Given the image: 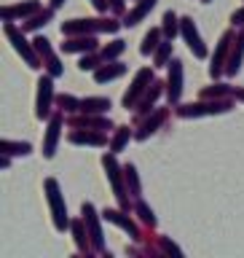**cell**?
<instances>
[{"label": "cell", "mask_w": 244, "mask_h": 258, "mask_svg": "<svg viewBox=\"0 0 244 258\" xmlns=\"http://www.w3.org/2000/svg\"><path fill=\"white\" fill-rule=\"evenodd\" d=\"M220 94H228V89H225V86H215V89H209V92H204V97H220Z\"/></svg>", "instance_id": "36"}, {"label": "cell", "mask_w": 244, "mask_h": 258, "mask_svg": "<svg viewBox=\"0 0 244 258\" xmlns=\"http://www.w3.org/2000/svg\"><path fill=\"white\" fill-rule=\"evenodd\" d=\"M231 22H233V24H241V27H244V8H239V11H233Z\"/></svg>", "instance_id": "37"}, {"label": "cell", "mask_w": 244, "mask_h": 258, "mask_svg": "<svg viewBox=\"0 0 244 258\" xmlns=\"http://www.w3.org/2000/svg\"><path fill=\"white\" fill-rule=\"evenodd\" d=\"M183 92V62L172 59V68H169V100L177 102Z\"/></svg>", "instance_id": "11"}, {"label": "cell", "mask_w": 244, "mask_h": 258, "mask_svg": "<svg viewBox=\"0 0 244 258\" xmlns=\"http://www.w3.org/2000/svg\"><path fill=\"white\" fill-rule=\"evenodd\" d=\"M233 94H236V100H241V102H244V89H236Z\"/></svg>", "instance_id": "39"}, {"label": "cell", "mask_w": 244, "mask_h": 258, "mask_svg": "<svg viewBox=\"0 0 244 258\" xmlns=\"http://www.w3.org/2000/svg\"><path fill=\"white\" fill-rule=\"evenodd\" d=\"M62 3H64V0H51V8H59Z\"/></svg>", "instance_id": "40"}, {"label": "cell", "mask_w": 244, "mask_h": 258, "mask_svg": "<svg viewBox=\"0 0 244 258\" xmlns=\"http://www.w3.org/2000/svg\"><path fill=\"white\" fill-rule=\"evenodd\" d=\"M137 213H140V218L145 223H150V226H156V218H153V210L145 205V202H137Z\"/></svg>", "instance_id": "31"}, {"label": "cell", "mask_w": 244, "mask_h": 258, "mask_svg": "<svg viewBox=\"0 0 244 258\" xmlns=\"http://www.w3.org/2000/svg\"><path fill=\"white\" fill-rule=\"evenodd\" d=\"M241 56H244V30H241V35L236 38V48H233V54L228 56V68H225V73L228 76H236V73L241 70Z\"/></svg>", "instance_id": "14"}, {"label": "cell", "mask_w": 244, "mask_h": 258, "mask_svg": "<svg viewBox=\"0 0 244 258\" xmlns=\"http://www.w3.org/2000/svg\"><path fill=\"white\" fill-rule=\"evenodd\" d=\"M92 3L100 8V11H105V8H108V3H105V0H92Z\"/></svg>", "instance_id": "38"}, {"label": "cell", "mask_w": 244, "mask_h": 258, "mask_svg": "<svg viewBox=\"0 0 244 258\" xmlns=\"http://www.w3.org/2000/svg\"><path fill=\"white\" fill-rule=\"evenodd\" d=\"M164 92V89H161V84H156V81H153V86L148 89V94H145V100L140 102V113H148L150 108H153V102L158 100V94Z\"/></svg>", "instance_id": "23"}, {"label": "cell", "mask_w": 244, "mask_h": 258, "mask_svg": "<svg viewBox=\"0 0 244 258\" xmlns=\"http://www.w3.org/2000/svg\"><path fill=\"white\" fill-rule=\"evenodd\" d=\"M124 48H126L124 40H113L110 46H105V48H102V59H113V56H118L121 51H124Z\"/></svg>", "instance_id": "26"}, {"label": "cell", "mask_w": 244, "mask_h": 258, "mask_svg": "<svg viewBox=\"0 0 244 258\" xmlns=\"http://www.w3.org/2000/svg\"><path fill=\"white\" fill-rule=\"evenodd\" d=\"M80 213H84V221H86V226H89V234H92V245H94V250H102V231H100V223H97L94 205H89V202H84Z\"/></svg>", "instance_id": "8"}, {"label": "cell", "mask_w": 244, "mask_h": 258, "mask_svg": "<svg viewBox=\"0 0 244 258\" xmlns=\"http://www.w3.org/2000/svg\"><path fill=\"white\" fill-rule=\"evenodd\" d=\"M59 129H62V113H54V116H51V124H48V132H46V143H43V156H46V159L54 156Z\"/></svg>", "instance_id": "10"}, {"label": "cell", "mask_w": 244, "mask_h": 258, "mask_svg": "<svg viewBox=\"0 0 244 258\" xmlns=\"http://www.w3.org/2000/svg\"><path fill=\"white\" fill-rule=\"evenodd\" d=\"M105 221H110V223L121 226V229H124V231H129V234H132L134 239L140 237V231H137V226H134L132 221H129V218H124L121 213H116V210H105Z\"/></svg>", "instance_id": "15"}, {"label": "cell", "mask_w": 244, "mask_h": 258, "mask_svg": "<svg viewBox=\"0 0 244 258\" xmlns=\"http://www.w3.org/2000/svg\"><path fill=\"white\" fill-rule=\"evenodd\" d=\"M180 30H183V38L188 40V46H191V51L196 54V56H207V48L204 43H201V35H199V30H196V24H193V19H180Z\"/></svg>", "instance_id": "5"}, {"label": "cell", "mask_w": 244, "mask_h": 258, "mask_svg": "<svg viewBox=\"0 0 244 258\" xmlns=\"http://www.w3.org/2000/svg\"><path fill=\"white\" fill-rule=\"evenodd\" d=\"M102 164L105 169H108V177H110V183H113V191H116V197L121 199V205L126 207V197H124V188H121V177H118V164H116V156H102Z\"/></svg>", "instance_id": "12"}, {"label": "cell", "mask_w": 244, "mask_h": 258, "mask_svg": "<svg viewBox=\"0 0 244 258\" xmlns=\"http://www.w3.org/2000/svg\"><path fill=\"white\" fill-rule=\"evenodd\" d=\"M124 172H126V183H129V188H132V194L137 197L140 194V180H137V169L129 164V167H124Z\"/></svg>", "instance_id": "28"}, {"label": "cell", "mask_w": 244, "mask_h": 258, "mask_svg": "<svg viewBox=\"0 0 244 258\" xmlns=\"http://www.w3.org/2000/svg\"><path fill=\"white\" fill-rule=\"evenodd\" d=\"M164 35H167V40H172L177 35V16L172 11L164 14Z\"/></svg>", "instance_id": "25"}, {"label": "cell", "mask_w": 244, "mask_h": 258, "mask_svg": "<svg viewBox=\"0 0 244 258\" xmlns=\"http://www.w3.org/2000/svg\"><path fill=\"white\" fill-rule=\"evenodd\" d=\"M6 35L11 38L14 48H16V51H19V54L24 56V59H27V64H30V68H40V62H38L35 51H32V48L27 46V40H24V38L19 35V30H16V27H14L11 22H6Z\"/></svg>", "instance_id": "3"}, {"label": "cell", "mask_w": 244, "mask_h": 258, "mask_svg": "<svg viewBox=\"0 0 244 258\" xmlns=\"http://www.w3.org/2000/svg\"><path fill=\"white\" fill-rule=\"evenodd\" d=\"M225 110H231V102H199V105H180L177 108V113L180 116H212V113H225Z\"/></svg>", "instance_id": "2"}, {"label": "cell", "mask_w": 244, "mask_h": 258, "mask_svg": "<svg viewBox=\"0 0 244 258\" xmlns=\"http://www.w3.org/2000/svg\"><path fill=\"white\" fill-rule=\"evenodd\" d=\"M70 143H86V145H105V135H92V132H70Z\"/></svg>", "instance_id": "21"}, {"label": "cell", "mask_w": 244, "mask_h": 258, "mask_svg": "<svg viewBox=\"0 0 244 258\" xmlns=\"http://www.w3.org/2000/svg\"><path fill=\"white\" fill-rule=\"evenodd\" d=\"M153 6H156V0H140V6H137L134 11H129V14H126V22H124V24H129V27H134V24L140 22L142 16H145V14H148L150 8H153Z\"/></svg>", "instance_id": "19"}, {"label": "cell", "mask_w": 244, "mask_h": 258, "mask_svg": "<svg viewBox=\"0 0 244 258\" xmlns=\"http://www.w3.org/2000/svg\"><path fill=\"white\" fill-rule=\"evenodd\" d=\"M80 221H72V231H75V242H78V250H86V234H84V229H80Z\"/></svg>", "instance_id": "33"}, {"label": "cell", "mask_w": 244, "mask_h": 258, "mask_svg": "<svg viewBox=\"0 0 244 258\" xmlns=\"http://www.w3.org/2000/svg\"><path fill=\"white\" fill-rule=\"evenodd\" d=\"M48 19H51V11H43V14H38V16H32V19L24 24L22 30H35V27H40V24H46Z\"/></svg>", "instance_id": "29"}, {"label": "cell", "mask_w": 244, "mask_h": 258, "mask_svg": "<svg viewBox=\"0 0 244 258\" xmlns=\"http://www.w3.org/2000/svg\"><path fill=\"white\" fill-rule=\"evenodd\" d=\"M94 48H97L94 35L78 38V40H70V43H62V51H94Z\"/></svg>", "instance_id": "18"}, {"label": "cell", "mask_w": 244, "mask_h": 258, "mask_svg": "<svg viewBox=\"0 0 244 258\" xmlns=\"http://www.w3.org/2000/svg\"><path fill=\"white\" fill-rule=\"evenodd\" d=\"M201 3H212V0H201Z\"/></svg>", "instance_id": "41"}, {"label": "cell", "mask_w": 244, "mask_h": 258, "mask_svg": "<svg viewBox=\"0 0 244 258\" xmlns=\"http://www.w3.org/2000/svg\"><path fill=\"white\" fill-rule=\"evenodd\" d=\"M153 84V73L145 68V70H140L137 73V78H134V84H132V89L124 94V108H134V102L140 100V94L145 92V86H150Z\"/></svg>", "instance_id": "4"}, {"label": "cell", "mask_w": 244, "mask_h": 258, "mask_svg": "<svg viewBox=\"0 0 244 258\" xmlns=\"http://www.w3.org/2000/svg\"><path fill=\"white\" fill-rule=\"evenodd\" d=\"M46 191H48V205H51V213H54L56 231H64V226H67V207H64V199L59 194V183H56L54 177H48V180H46Z\"/></svg>", "instance_id": "1"}, {"label": "cell", "mask_w": 244, "mask_h": 258, "mask_svg": "<svg viewBox=\"0 0 244 258\" xmlns=\"http://www.w3.org/2000/svg\"><path fill=\"white\" fill-rule=\"evenodd\" d=\"M108 108H110V100H105V97H89V100L80 102V110L89 113V116L92 113H105Z\"/></svg>", "instance_id": "17"}, {"label": "cell", "mask_w": 244, "mask_h": 258, "mask_svg": "<svg viewBox=\"0 0 244 258\" xmlns=\"http://www.w3.org/2000/svg\"><path fill=\"white\" fill-rule=\"evenodd\" d=\"M233 40L231 32H225V35L220 38V46H217V51L212 56V68H209V73H212V78L215 76H220V70H223V59H225V51H228V43Z\"/></svg>", "instance_id": "13"}, {"label": "cell", "mask_w": 244, "mask_h": 258, "mask_svg": "<svg viewBox=\"0 0 244 258\" xmlns=\"http://www.w3.org/2000/svg\"><path fill=\"white\" fill-rule=\"evenodd\" d=\"M169 51H172V40H167V43L158 46V51H156V64H164L167 56H169Z\"/></svg>", "instance_id": "34"}, {"label": "cell", "mask_w": 244, "mask_h": 258, "mask_svg": "<svg viewBox=\"0 0 244 258\" xmlns=\"http://www.w3.org/2000/svg\"><path fill=\"white\" fill-rule=\"evenodd\" d=\"M56 102H59L62 110H78L80 108V100H75V97H70V94H62Z\"/></svg>", "instance_id": "30"}, {"label": "cell", "mask_w": 244, "mask_h": 258, "mask_svg": "<svg viewBox=\"0 0 244 258\" xmlns=\"http://www.w3.org/2000/svg\"><path fill=\"white\" fill-rule=\"evenodd\" d=\"M102 30V22L97 19H72L62 24V35H86V32Z\"/></svg>", "instance_id": "7"}, {"label": "cell", "mask_w": 244, "mask_h": 258, "mask_svg": "<svg viewBox=\"0 0 244 258\" xmlns=\"http://www.w3.org/2000/svg\"><path fill=\"white\" fill-rule=\"evenodd\" d=\"M32 43H35V51H38V54H43V59H46V68H48V76H51V78L62 76V64H59V59H56V54L51 51V46H48V40H46V38H35Z\"/></svg>", "instance_id": "6"}, {"label": "cell", "mask_w": 244, "mask_h": 258, "mask_svg": "<svg viewBox=\"0 0 244 258\" xmlns=\"http://www.w3.org/2000/svg\"><path fill=\"white\" fill-rule=\"evenodd\" d=\"M38 8H40V3H38V0H30V3H24V6L6 8V11H3V19H6V22H11L14 16H27V14H35Z\"/></svg>", "instance_id": "16"}, {"label": "cell", "mask_w": 244, "mask_h": 258, "mask_svg": "<svg viewBox=\"0 0 244 258\" xmlns=\"http://www.w3.org/2000/svg\"><path fill=\"white\" fill-rule=\"evenodd\" d=\"M167 118V110H158L156 113V116H153L150 121H145V126H142V132H137V140H145V137H148V135H153V132H156V126L161 124V121H164Z\"/></svg>", "instance_id": "22"}, {"label": "cell", "mask_w": 244, "mask_h": 258, "mask_svg": "<svg viewBox=\"0 0 244 258\" xmlns=\"http://www.w3.org/2000/svg\"><path fill=\"white\" fill-rule=\"evenodd\" d=\"M158 38H161V30H158V27H153V30L148 32V35H145V40H142V48H140V51H142V54H150L153 48L158 46Z\"/></svg>", "instance_id": "24"}, {"label": "cell", "mask_w": 244, "mask_h": 258, "mask_svg": "<svg viewBox=\"0 0 244 258\" xmlns=\"http://www.w3.org/2000/svg\"><path fill=\"white\" fill-rule=\"evenodd\" d=\"M3 153H30V145L27 143H3Z\"/></svg>", "instance_id": "32"}, {"label": "cell", "mask_w": 244, "mask_h": 258, "mask_svg": "<svg viewBox=\"0 0 244 258\" xmlns=\"http://www.w3.org/2000/svg\"><path fill=\"white\" fill-rule=\"evenodd\" d=\"M78 68L84 70V73L86 70H97V59H94V56H84V59L78 62Z\"/></svg>", "instance_id": "35"}, {"label": "cell", "mask_w": 244, "mask_h": 258, "mask_svg": "<svg viewBox=\"0 0 244 258\" xmlns=\"http://www.w3.org/2000/svg\"><path fill=\"white\" fill-rule=\"evenodd\" d=\"M51 97H54V86H51V78H40L38 81V118H46L48 116V108H51Z\"/></svg>", "instance_id": "9"}, {"label": "cell", "mask_w": 244, "mask_h": 258, "mask_svg": "<svg viewBox=\"0 0 244 258\" xmlns=\"http://www.w3.org/2000/svg\"><path fill=\"white\" fill-rule=\"evenodd\" d=\"M129 137H132V132H129V126H121V129H118V135H116V140H113V145H110L113 153H118L121 148H124V143L129 140Z\"/></svg>", "instance_id": "27"}, {"label": "cell", "mask_w": 244, "mask_h": 258, "mask_svg": "<svg viewBox=\"0 0 244 258\" xmlns=\"http://www.w3.org/2000/svg\"><path fill=\"white\" fill-rule=\"evenodd\" d=\"M124 70H126L124 64H121V62H116V64H108V68H100V70H94V78L102 84V81H113V78H118Z\"/></svg>", "instance_id": "20"}]
</instances>
